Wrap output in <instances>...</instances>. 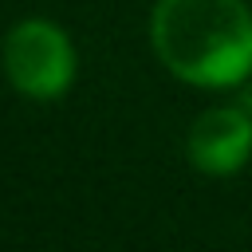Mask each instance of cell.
Returning a JSON list of instances; mask_svg holds the SVG:
<instances>
[{
	"label": "cell",
	"instance_id": "cell-4",
	"mask_svg": "<svg viewBox=\"0 0 252 252\" xmlns=\"http://www.w3.org/2000/svg\"><path fill=\"white\" fill-rule=\"evenodd\" d=\"M236 102H240V106H244V110L252 114V75H248V79L240 83V98H236Z\"/></svg>",
	"mask_w": 252,
	"mask_h": 252
},
{
	"label": "cell",
	"instance_id": "cell-3",
	"mask_svg": "<svg viewBox=\"0 0 252 252\" xmlns=\"http://www.w3.org/2000/svg\"><path fill=\"white\" fill-rule=\"evenodd\" d=\"M185 154L189 165L209 177H228L244 169V161L252 158V114L240 102L201 110L189 126Z\"/></svg>",
	"mask_w": 252,
	"mask_h": 252
},
{
	"label": "cell",
	"instance_id": "cell-1",
	"mask_svg": "<svg viewBox=\"0 0 252 252\" xmlns=\"http://www.w3.org/2000/svg\"><path fill=\"white\" fill-rule=\"evenodd\" d=\"M150 43L181 83L240 87L252 75V8L244 0H158Z\"/></svg>",
	"mask_w": 252,
	"mask_h": 252
},
{
	"label": "cell",
	"instance_id": "cell-2",
	"mask_svg": "<svg viewBox=\"0 0 252 252\" xmlns=\"http://www.w3.org/2000/svg\"><path fill=\"white\" fill-rule=\"evenodd\" d=\"M0 63L8 83L32 102H55L75 83V43L51 20H20L4 32Z\"/></svg>",
	"mask_w": 252,
	"mask_h": 252
}]
</instances>
